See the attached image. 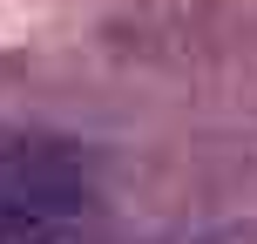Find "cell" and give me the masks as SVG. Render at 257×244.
Listing matches in <instances>:
<instances>
[{
  "label": "cell",
  "instance_id": "1",
  "mask_svg": "<svg viewBox=\"0 0 257 244\" xmlns=\"http://www.w3.org/2000/svg\"><path fill=\"white\" fill-rule=\"evenodd\" d=\"M95 163L54 129H0V244H75L95 224Z\"/></svg>",
  "mask_w": 257,
  "mask_h": 244
}]
</instances>
